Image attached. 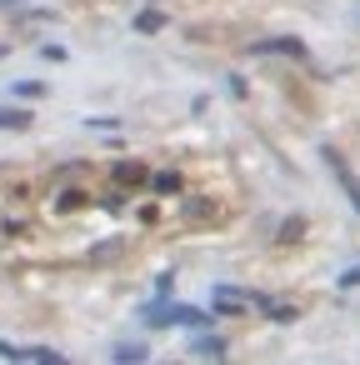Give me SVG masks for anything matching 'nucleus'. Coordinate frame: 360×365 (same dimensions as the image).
I'll use <instances>...</instances> for the list:
<instances>
[{
	"label": "nucleus",
	"instance_id": "1",
	"mask_svg": "<svg viewBox=\"0 0 360 365\" xmlns=\"http://www.w3.org/2000/svg\"><path fill=\"white\" fill-rule=\"evenodd\" d=\"M145 320H150V325H185V330H200V325H205V310H195V305H145Z\"/></svg>",
	"mask_w": 360,
	"mask_h": 365
},
{
	"label": "nucleus",
	"instance_id": "2",
	"mask_svg": "<svg viewBox=\"0 0 360 365\" xmlns=\"http://www.w3.org/2000/svg\"><path fill=\"white\" fill-rule=\"evenodd\" d=\"M325 165L335 170V180L345 185V195H350V205H355V215H360V180H355V170L345 165V155H340L335 145H325Z\"/></svg>",
	"mask_w": 360,
	"mask_h": 365
},
{
	"label": "nucleus",
	"instance_id": "3",
	"mask_svg": "<svg viewBox=\"0 0 360 365\" xmlns=\"http://www.w3.org/2000/svg\"><path fill=\"white\" fill-rule=\"evenodd\" d=\"M250 56H305V41H295V36H280V41H255L250 46Z\"/></svg>",
	"mask_w": 360,
	"mask_h": 365
},
{
	"label": "nucleus",
	"instance_id": "4",
	"mask_svg": "<svg viewBox=\"0 0 360 365\" xmlns=\"http://www.w3.org/2000/svg\"><path fill=\"white\" fill-rule=\"evenodd\" d=\"M0 130H31V110L6 106V110H0Z\"/></svg>",
	"mask_w": 360,
	"mask_h": 365
},
{
	"label": "nucleus",
	"instance_id": "5",
	"mask_svg": "<svg viewBox=\"0 0 360 365\" xmlns=\"http://www.w3.org/2000/svg\"><path fill=\"white\" fill-rule=\"evenodd\" d=\"M135 31H140V36H155V31H165V16H160V11H140V16H135Z\"/></svg>",
	"mask_w": 360,
	"mask_h": 365
},
{
	"label": "nucleus",
	"instance_id": "6",
	"mask_svg": "<svg viewBox=\"0 0 360 365\" xmlns=\"http://www.w3.org/2000/svg\"><path fill=\"white\" fill-rule=\"evenodd\" d=\"M110 355H115V360H145L150 350H145V340H120V345H115Z\"/></svg>",
	"mask_w": 360,
	"mask_h": 365
},
{
	"label": "nucleus",
	"instance_id": "7",
	"mask_svg": "<svg viewBox=\"0 0 360 365\" xmlns=\"http://www.w3.org/2000/svg\"><path fill=\"white\" fill-rule=\"evenodd\" d=\"M190 350H195V355H225V340H220V335H195Z\"/></svg>",
	"mask_w": 360,
	"mask_h": 365
},
{
	"label": "nucleus",
	"instance_id": "8",
	"mask_svg": "<svg viewBox=\"0 0 360 365\" xmlns=\"http://www.w3.org/2000/svg\"><path fill=\"white\" fill-rule=\"evenodd\" d=\"M11 96H21V101H41V96H46V86H41V81H16V86H11Z\"/></svg>",
	"mask_w": 360,
	"mask_h": 365
},
{
	"label": "nucleus",
	"instance_id": "9",
	"mask_svg": "<svg viewBox=\"0 0 360 365\" xmlns=\"http://www.w3.org/2000/svg\"><path fill=\"white\" fill-rule=\"evenodd\" d=\"M150 185H155V190H180V175H170V170H160V175H150Z\"/></svg>",
	"mask_w": 360,
	"mask_h": 365
},
{
	"label": "nucleus",
	"instance_id": "10",
	"mask_svg": "<svg viewBox=\"0 0 360 365\" xmlns=\"http://www.w3.org/2000/svg\"><path fill=\"white\" fill-rule=\"evenodd\" d=\"M115 175H120V180H145V165H130V160H125V165H115Z\"/></svg>",
	"mask_w": 360,
	"mask_h": 365
},
{
	"label": "nucleus",
	"instance_id": "11",
	"mask_svg": "<svg viewBox=\"0 0 360 365\" xmlns=\"http://www.w3.org/2000/svg\"><path fill=\"white\" fill-rule=\"evenodd\" d=\"M335 285H340V290H350V285H360V265H350V270H345V275H340Z\"/></svg>",
	"mask_w": 360,
	"mask_h": 365
},
{
	"label": "nucleus",
	"instance_id": "12",
	"mask_svg": "<svg viewBox=\"0 0 360 365\" xmlns=\"http://www.w3.org/2000/svg\"><path fill=\"white\" fill-rule=\"evenodd\" d=\"M41 56H46V61H56V66H61V61H66V56H71V51H66V46H46V51H41Z\"/></svg>",
	"mask_w": 360,
	"mask_h": 365
},
{
	"label": "nucleus",
	"instance_id": "13",
	"mask_svg": "<svg viewBox=\"0 0 360 365\" xmlns=\"http://www.w3.org/2000/svg\"><path fill=\"white\" fill-rule=\"evenodd\" d=\"M11 6H26V0H0V11H11Z\"/></svg>",
	"mask_w": 360,
	"mask_h": 365
},
{
	"label": "nucleus",
	"instance_id": "14",
	"mask_svg": "<svg viewBox=\"0 0 360 365\" xmlns=\"http://www.w3.org/2000/svg\"><path fill=\"white\" fill-rule=\"evenodd\" d=\"M0 56H6V46H0Z\"/></svg>",
	"mask_w": 360,
	"mask_h": 365
}]
</instances>
